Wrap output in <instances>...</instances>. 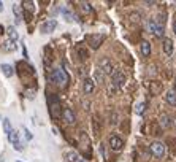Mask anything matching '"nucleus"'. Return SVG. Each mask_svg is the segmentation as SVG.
Instances as JSON below:
<instances>
[{
    "label": "nucleus",
    "mask_w": 176,
    "mask_h": 162,
    "mask_svg": "<svg viewBox=\"0 0 176 162\" xmlns=\"http://www.w3.org/2000/svg\"><path fill=\"white\" fill-rule=\"evenodd\" d=\"M49 80L54 84L60 86V88H65V86L68 84V81H70V76L63 69H54L51 72V75H49Z\"/></svg>",
    "instance_id": "1"
},
{
    "label": "nucleus",
    "mask_w": 176,
    "mask_h": 162,
    "mask_svg": "<svg viewBox=\"0 0 176 162\" xmlns=\"http://www.w3.org/2000/svg\"><path fill=\"white\" fill-rule=\"evenodd\" d=\"M103 40H105V35H101V34L87 35V43H89V46L92 48V49H98L100 45L103 43Z\"/></svg>",
    "instance_id": "2"
},
{
    "label": "nucleus",
    "mask_w": 176,
    "mask_h": 162,
    "mask_svg": "<svg viewBox=\"0 0 176 162\" xmlns=\"http://www.w3.org/2000/svg\"><path fill=\"white\" fill-rule=\"evenodd\" d=\"M147 30L155 37H162L163 35V26L159 24L155 19H151V21H147Z\"/></svg>",
    "instance_id": "3"
},
{
    "label": "nucleus",
    "mask_w": 176,
    "mask_h": 162,
    "mask_svg": "<svg viewBox=\"0 0 176 162\" xmlns=\"http://www.w3.org/2000/svg\"><path fill=\"white\" fill-rule=\"evenodd\" d=\"M49 107H51L52 118H59L60 116V100L55 95H49Z\"/></svg>",
    "instance_id": "4"
},
{
    "label": "nucleus",
    "mask_w": 176,
    "mask_h": 162,
    "mask_svg": "<svg viewBox=\"0 0 176 162\" xmlns=\"http://www.w3.org/2000/svg\"><path fill=\"white\" fill-rule=\"evenodd\" d=\"M151 152H152V156L155 157H163L165 154V145L160 141H154L152 145H151Z\"/></svg>",
    "instance_id": "5"
},
{
    "label": "nucleus",
    "mask_w": 176,
    "mask_h": 162,
    "mask_svg": "<svg viewBox=\"0 0 176 162\" xmlns=\"http://www.w3.org/2000/svg\"><path fill=\"white\" fill-rule=\"evenodd\" d=\"M98 67H100V72L101 73H108V75H111V73H113V64H111V61L108 59V57H105V59H101L100 62H98Z\"/></svg>",
    "instance_id": "6"
},
{
    "label": "nucleus",
    "mask_w": 176,
    "mask_h": 162,
    "mask_svg": "<svg viewBox=\"0 0 176 162\" xmlns=\"http://www.w3.org/2000/svg\"><path fill=\"white\" fill-rule=\"evenodd\" d=\"M111 76H113V86H114V88H121V86L125 83V75L122 72H119V70L113 72Z\"/></svg>",
    "instance_id": "7"
},
{
    "label": "nucleus",
    "mask_w": 176,
    "mask_h": 162,
    "mask_svg": "<svg viewBox=\"0 0 176 162\" xmlns=\"http://www.w3.org/2000/svg\"><path fill=\"white\" fill-rule=\"evenodd\" d=\"M55 27H57V21H55V19H48L46 22L41 24L40 30H41L43 34H51V32H54Z\"/></svg>",
    "instance_id": "8"
},
{
    "label": "nucleus",
    "mask_w": 176,
    "mask_h": 162,
    "mask_svg": "<svg viewBox=\"0 0 176 162\" xmlns=\"http://www.w3.org/2000/svg\"><path fill=\"white\" fill-rule=\"evenodd\" d=\"M62 119L65 121L67 124H70V126L76 122L75 113H73V110H70V108H63V110H62Z\"/></svg>",
    "instance_id": "9"
},
{
    "label": "nucleus",
    "mask_w": 176,
    "mask_h": 162,
    "mask_svg": "<svg viewBox=\"0 0 176 162\" xmlns=\"http://www.w3.org/2000/svg\"><path fill=\"white\" fill-rule=\"evenodd\" d=\"M8 140H10V143H13L14 149L22 151V145H21V141H19V135H17L16 130H11L10 133H8Z\"/></svg>",
    "instance_id": "10"
},
{
    "label": "nucleus",
    "mask_w": 176,
    "mask_h": 162,
    "mask_svg": "<svg viewBox=\"0 0 176 162\" xmlns=\"http://www.w3.org/2000/svg\"><path fill=\"white\" fill-rule=\"evenodd\" d=\"M109 146L113 148L114 151H121L122 146H124V141H122L121 137H117V135H111V138H109Z\"/></svg>",
    "instance_id": "11"
},
{
    "label": "nucleus",
    "mask_w": 176,
    "mask_h": 162,
    "mask_svg": "<svg viewBox=\"0 0 176 162\" xmlns=\"http://www.w3.org/2000/svg\"><path fill=\"white\" fill-rule=\"evenodd\" d=\"M140 51H141V54H143V57H149L151 56V45H149V41H141L140 43Z\"/></svg>",
    "instance_id": "12"
},
{
    "label": "nucleus",
    "mask_w": 176,
    "mask_h": 162,
    "mask_svg": "<svg viewBox=\"0 0 176 162\" xmlns=\"http://www.w3.org/2000/svg\"><path fill=\"white\" fill-rule=\"evenodd\" d=\"M84 92L86 94H92L94 92V88H95V84H94V80H90V78H86L84 80Z\"/></svg>",
    "instance_id": "13"
},
{
    "label": "nucleus",
    "mask_w": 176,
    "mask_h": 162,
    "mask_svg": "<svg viewBox=\"0 0 176 162\" xmlns=\"http://www.w3.org/2000/svg\"><path fill=\"white\" fill-rule=\"evenodd\" d=\"M162 48H163V53L170 56V54L173 53V41L170 40V38H165V40H163V45H162Z\"/></svg>",
    "instance_id": "14"
},
{
    "label": "nucleus",
    "mask_w": 176,
    "mask_h": 162,
    "mask_svg": "<svg viewBox=\"0 0 176 162\" xmlns=\"http://www.w3.org/2000/svg\"><path fill=\"white\" fill-rule=\"evenodd\" d=\"M0 69H2V72H3V75L5 76H8V78H11V76L14 75V69L10 65V64H2V67H0Z\"/></svg>",
    "instance_id": "15"
},
{
    "label": "nucleus",
    "mask_w": 176,
    "mask_h": 162,
    "mask_svg": "<svg viewBox=\"0 0 176 162\" xmlns=\"http://www.w3.org/2000/svg\"><path fill=\"white\" fill-rule=\"evenodd\" d=\"M171 118L168 116V114H162L160 116V126L163 127V129H170L171 127Z\"/></svg>",
    "instance_id": "16"
},
{
    "label": "nucleus",
    "mask_w": 176,
    "mask_h": 162,
    "mask_svg": "<svg viewBox=\"0 0 176 162\" xmlns=\"http://www.w3.org/2000/svg\"><path fill=\"white\" fill-rule=\"evenodd\" d=\"M162 84L159 83V81H151L149 83V91L152 92V94H159V92H162Z\"/></svg>",
    "instance_id": "17"
},
{
    "label": "nucleus",
    "mask_w": 176,
    "mask_h": 162,
    "mask_svg": "<svg viewBox=\"0 0 176 162\" xmlns=\"http://www.w3.org/2000/svg\"><path fill=\"white\" fill-rule=\"evenodd\" d=\"M165 100L168 102L170 105H173V107H176V92L174 91H168L165 94Z\"/></svg>",
    "instance_id": "18"
},
{
    "label": "nucleus",
    "mask_w": 176,
    "mask_h": 162,
    "mask_svg": "<svg viewBox=\"0 0 176 162\" xmlns=\"http://www.w3.org/2000/svg\"><path fill=\"white\" fill-rule=\"evenodd\" d=\"M6 34H8V37H10V41H13V43L17 40V37H19V35H17V32H16V29H14L13 26H10V27L6 29Z\"/></svg>",
    "instance_id": "19"
},
{
    "label": "nucleus",
    "mask_w": 176,
    "mask_h": 162,
    "mask_svg": "<svg viewBox=\"0 0 176 162\" xmlns=\"http://www.w3.org/2000/svg\"><path fill=\"white\" fill-rule=\"evenodd\" d=\"M63 157H65V162H78V159H79L75 151H68V152H65V156H63Z\"/></svg>",
    "instance_id": "20"
},
{
    "label": "nucleus",
    "mask_w": 176,
    "mask_h": 162,
    "mask_svg": "<svg viewBox=\"0 0 176 162\" xmlns=\"http://www.w3.org/2000/svg\"><path fill=\"white\" fill-rule=\"evenodd\" d=\"M13 13H14V16H16V22H19L21 18H22V6L14 5V6H13Z\"/></svg>",
    "instance_id": "21"
},
{
    "label": "nucleus",
    "mask_w": 176,
    "mask_h": 162,
    "mask_svg": "<svg viewBox=\"0 0 176 162\" xmlns=\"http://www.w3.org/2000/svg\"><path fill=\"white\" fill-rule=\"evenodd\" d=\"M76 53H78V56L81 57L82 61H86L87 57H89V53H87V49H84V48H82V46H78V48H76Z\"/></svg>",
    "instance_id": "22"
},
{
    "label": "nucleus",
    "mask_w": 176,
    "mask_h": 162,
    "mask_svg": "<svg viewBox=\"0 0 176 162\" xmlns=\"http://www.w3.org/2000/svg\"><path fill=\"white\" fill-rule=\"evenodd\" d=\"M144 111H146V103H144V102L136 103V107H135V113L141 116V114H144Z\"/></svg>",
    "instance_id": "23"
},
{
    "label": "nucleus",
    "mask_w": 176,
    "mask_h": 162,
    "mask_svg": "<svg viewBox=\"0 0 176 162\" xmlns=\"http://www.w3.org/2000/svg\"><path fill=\"white\" fill-rule=\"evenodd\" d=\"M3 130H5V133H6V135H8V133H10V132L13 130L11 124H10V119H8V118H5V119H3Z\"/></svg>",
    "instance_id": "24"
},
{
    "label": "nucleus",
    "mask_w": 176,
    "mask_h": 162,
    "mask_svg": "<svg viewBox=\"0 0 176 162\" xmlns=\"http://www.w3.org/2000/svg\"><path fill=\"white\" fill-rule=\"evenodd\" d=\"M79 5H81V10H82V11H84L86 14L92 13V6H90V3H87V2H81Z\"/></svg>",
    "instance_id": "25"
},
{
    "label": "nucleus",
    "mask_w": 176,
    "mask_h": 162,
    "mask_svg": "<svg viewBox=\"0 0 176 162\" xmlns=\"http://www.w3.org/2000/svg\"><path fill=\"white\" fill-rule=\"evenodd\" d=\"M3 45H5V46H3V49H5V51H14V49H16V45H14L13 41H10V40L5 41Z\"/></svg>",
    "instance_id": "26"
},
{
    "label": "nucleus",
    "mask_w": 176,
    "mask_h": 162,
    "mask_svg": "<svg viewBox=\"0 0 176 162\" xmlns=\"http://www.w3.org/2000/svg\"><path fill=\"white\" fill-rule=\"evenodd\" d=\"M94 76H95V80H97V83H103V81H105V76H103V73H101V72H100L98 69L95 70Z\"/></svg>",
    "instance_id": "27"
},
{
    "label": "nucleus",
    "mask_w": 176,
    "mask_h": 162,
    "mask_svg": "<svg viewBox=\"0 0 176 162\" xmlns=\"http://www.w3.org/2000/svg\"><path fill=\"white\" fill-rule=\"evenodd\" d=\"M62 14L65 16V19H67V21H73V19H75V16H73V14L68 11L67 8H62Z\"/></svg>",
    "instance_id": "28"
},
{
    "label": "nucleus",
    "mask_w": 176,
    "mask_h": 162,
    "mask_svg": "<svg viewBox=\"0 0 176 162\" xmlns=\"http://www.w3.org/2000/svg\"><path fill=\"white\" fill-rule=\"evenodd\" d=\"M92 126H94V135H98V132H100L98 122H97V121H92Z\"/></svg>",
    "instance_id": "29"
},
{
    "label": "nucleus",
    "mask_w": 176,
    "mask_h": 162,
    "mask_svg": "<svg viewBox=\"0 0 176 162\" xmlns=\"http://www.w3.org/2000/svg\"><path fill=\"white\" fill-rule=\"evenodd\" d=\"M24 133H25V138H27V140H32V137H33V135H32V132H30L29 129H27V127H24Z\"/></svg>",
    "instance_id": "30"
},
{
    "label": "nucleus",
    "mask_w": 176,
    "mask_h": 162,
    "mask_svg": "<svg viewBox=\"0 0 176 162\" xmlns=\"http://www.w3.org/2000/svg\"><path fill=\"white\" fill-rule=\"evenodd\" d=\"M22 5H24L27 10H30V11H33V3H32V2H24Z\"/></svg>",
    "instance_id": "31"
},
{
    "label": "nucleus",
    "mask_w": 176,
    "mask_h": 162,
    "mask_svg": "<svg viewBox=\"0 0 176 162\" xmlns=\"http://www.w3.org/2000/svg\"><path fill=\"white\" fill-rule=\"evenodd\" d=\"M100 152H101V156H103V157H106V149H105L103 145H101V148H100Z\"/></svg>",
    "instance_id": "32"
},
{
    "label": "nucleus",
    "mask_w": 176,
    "mask_h": 162,
    "mask_svg": "<svg viewBox=\"0 0 176 162\" xmlns=\"http://www.w3.org/2000/svg\"><path fill=\"white\" fill-rule=\"evenodd\" d=\"M22 53H24V57H27V49H25V46H22Z\"/></svg>",
    "instance_id": "33"
},
{
    "label": "nucleus",
    "mask_w": 176,
    "mask_h": 162,
    "mask_svg": "<svg viewBox=\"0 0 176 162\" xmlns=\"http://www.w3.org/2000/svg\"><path fill=\"white\" fill-rule=\"evenodd\" d=\"M0 11H3V3L0 2Z\"/></svg>",
    "instance_id": "34"
},
{
    "label": "nucleus",
    "mask_w": 176,
    "mask_h": 162,
    "mask_svg": "<svg viewBox=\"0 0 176 162\" xmlns=\"http://www.w3.org/2000/svg\"><path fill=\"white\" fill-rule=\"evenodd\" d=\"M173 32H174V34H176V22H174V24H173Z\"/></svg>",
    "instance_id": "35"
},
{
    "label": "nucleus",
    "mask_w": 176,
    "mask_h": 162,
    "mask_svg": "<svg viewBox=\"0 0 176 162\" xmlns=\"http://www.w3.org/2000/svg\"><path fill=\"white\" fill-rule=\"evenodd\" d=\"M78 162H84V160H82V159H78Z\"/></svg>",
    "instance_id": "36"
},
{
    "label": "nucleus",
    "mask_w": 176,
    "mask_h": 162,
    "mask_svg": "<svg viewBox=\"0 0 176 162\" xmlns=\"http://www.w3.org/2000/svg\"><path fill=\"white\" fill-rule=\"evenodd\" d=\"M174 126H176V121H174Z\"/></svg>",
    "instance_id": "37"
}]
</instances>
